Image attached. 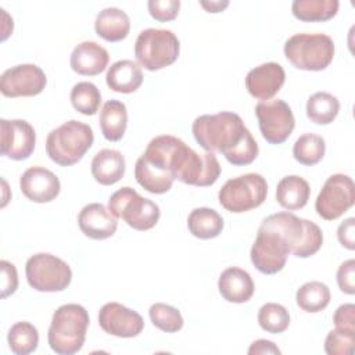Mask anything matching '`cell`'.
Masks as SVG:
<instances>
[{"label":"cell","instance_id":"cell-2","mask_svg":"<svg viewBox=\"0 0 355 355\" xmlns=\"http://www.w3.org/2000/svg\"><path fill=\"white\" fill-rule=\"evenodd\" d=\"M183 146L186 143L172 135H159L151 139L135 165L137 183L153 194L169 191L176 179L178 159Z\"/></svg>","mask_w":355,"mask_h":355},{"label":"cell","instance_id":"cell-31","mask_svg":"<svg viewBox=\"0 0 355 355\" xmlns=\"http://www.w3.org/2000/svg\"><path fill=\"white\" fill-rule=\"evenodd\" d=\"M297 305L309 313L323 311L330 302V290L322 282H306L295 293Z\"/></svg>","mask_w":355,"mask_h":355},{"label":"cell","instance_id":"cell-39","mask_svg":"<svg viewBox=\"0 0 355 355\" xmlns=\"http://www.w3.org/2000/svg\"><path fill=\"white\" fill-rule=\"evenodd\" d=\"M337 284L345 294L352 295L355 293V261L348 259L338 266Z\"/></svg>","mask_w":355,"mask_h":355},{"label":"cell","instance_id":"cell-9","mask_svg":"<svg viewBox=\"0 0 355 355\" xmlns=\"http://www.w3.org/2000/svg\"><path fill=\"white\" fill-rule=\"evenodd\" d=\"M268 194V183L259 173H245L229 179L219 190V204L229 212L240 214L258 208Z\"/></svg>","mask_w":355,"mask_h":355},{"label":"cell","instance_id":"cell-15","mask_svg":"<svg viewBox=\"0 0 355 355\" xmlns=\"http://www.w3.org/2000/svg\"><path fill=\"white\" fill-rule=\"evenodd\" d=\"M0 137L1 154L14 161L29 158L35 150V129L24 119H0Z\"/></svg>","mask_w":355,"mask_h":355},{"label":"cell","instance_id":"cell-34","mask_svg":"<svg viewBox=\"0 0 355 355\" xmlns=\"http://www.w3.org/2000/svg\"><path fill=\"white\" fill-rule=\"evenodd\" d=\"M71 104L83 115H94L101 104V94L92 82H78L71 89Z\"/></svg>","mask_w":355,"mask_h":355},{"label":"cell","instance_id":"cell-6","mask_svg":"<svg viewBox=\"0 0 355 355\" xmlns=\"http://www.w3.org/2000/svg\"><path fill=\"white\" fill-rule=\"evenodd\" d=\"M286 58L298 69H326L334 57V42L324 33H295L284 43Z\"/></svg>","mask_w":355,"mask_h":355},{"label":"cell","instance_id":"cell-24","mask_svg":"<svg viewBox=\"0 0 355 355\" xmlns=\"http://www.w3.org/2000/svg\"><path fill=\"white\" fill-rule=\"evenodd\" d=\"M107 86L118 93H133L143 83V72L137 62L132 60H119L114 62L105 75Z\"/></svg>","mask_w":355,"mask_h":355},{"label":"cell","instance_id":"cell-12","mask_svg":"<svg viewBox=\"0 0 355 355\" xmlns=\"http://www.w3.org/2000/svg\"><path fill=\"white\" fill-rule=\"evenodd\" d=\"M355 202V184L352 178L334 173L327 178L315 201L318 215L326 220H334L345 214Z\"/></svg>","mask_w":355,"mask_h":355},{"label":"cell","instance_id":"cell-11","mask_svg":"<svg viewBox=\"0 0 355 355\" xmlns=\"http://www.w3.org/2000/svg\"><path fill=\"white\" fill-rule=\"evenodd\" d=\"M288 254L290 247L283 236L262 222L250 251L251 262L257 270L263 275H275L280 272L286 266Z\"/></svg>","mask_w":355,"mask_h":355},{"label":"cell","instance_id":"cell-17","mask_svg":"<svg viewBox=\"0 0 355 355\" xmlns=\"http://www.w3.org/2000/svg\"><path fill=\"white\" fill-rule=\"evenodd\" d=\"M219 175L220 164L214 153L198 154L190 148L176 179L190 186L208 187L218 180Z\"/></svg>","mask_w":355,"mask_h":355},{"label":"cell","instance_id":"cell-14","mask_svg":"<svg viewBox=\"0 0 355 355\" xmlns=\"http://www.w3.org/2000/svg\"><path fill=\"white\" fill-rule=\"evenodd\" d=\"M47 85L44 71L35 64H21L6 69L0 76V92L6 97H32Z\"/></svg>","mask_w":355,"mask_h":355},{"label":"cell","instance_id":"cell-29","mask_svg":"<svg viewBox=\"0 0 355 355\" xmlns=\"http://www.w3.org/2000/svg\"><path fill=\"white\" fill-rule=\"evenodd\" d=\"M338 0H294L293 15L304 22H323L331 19L338 11Z\"/></svg>","mask_w":355,"mask_h":355},{"label":"cell","instance_id":"cell-18","mask_svg":"<svg viewBox=\"0 0 355 355\" xmlns=\"http://www.w3.org/2000/svg\"><path fill=\"white\" fill-rule=\"evenodd\" d=\"M19 189L22 194L33 202H50L61 190L60 179L55 173L44 166L28 168L21 179Z\"/></svg>","mask_w":355,"mask_h":355},{"label":"cell","instance_id":"cell-21","mask_svg":"<svg viewBox=\"0 0 355 355\" xmlns=\"http://www.w3.org/2000/svg\"><path fill=\"white\" fill-rule=\"evenodd\" d=\"M108 51L96 42L86 40L75 46L69 64L71 68L83 76H96L108 65Z\"/></svg>","mask_w":355,"mask_h":355},{"label":"cell","instance_id":"cell-43","mask_svg":"<svg viewBox=\"0 0 355 355\" xmlns=\"http://www.w3.org/2000/svg\"><path fill=\"white\" fill-rule=\"evenodd\" d=\"M250 355H258V354H280V349L275 345V343L269 340L259 338L254 341L248 348Z\"/></svg>","mask_w":355,"mask_h":355},{"label":"cell","instance_id":"cell-27","mask_svg":"<svg viewBox=\"0 0 355 355\" xmlns=\"http://www.w3.org/2000/svg\"><path fill=\"white\" fill-rule=\"evenodd\" d=\"M100 129L108 141H118L123 137L128 126L126 105L119 100H108L100 111Z\"/></svg>","mask_w":355,"mask_h":355},{"label":"cell","instance_id":"cell-7","mask_svg":"<svg viewBox=\"0 0 355 355\" xmlns=\"http://www.w3.org/2000/svg\"><path fill=\"white\" fill-rule=\"evenodd\" d=\"M180 53V42L169 29L147 28L135 42V57L147 71H158L173 64Z\"/></svg>","mask_w":355,"mask_h":355},{"label":"cell","instance_id":"cell-33","mask_svg":"<svg viewBox=\"0 0 355 355\" xmlns=\"http://www.w3.org/2000/svg\"><path fill=\"white\" fill-rule=\"evenodd\" d=\"M326 153V143L324 139L316 133H304L301 135L294 146H293V155L295 161L302 165L312 166L322 161Z\"/></svg>","mask_w":355,"mask_h":355},{"label":"cell","instance_id":"cell-36","mask_svg":"<svg viewBox=\"0 0 355 355\" xmlns=\"http://www.w3.org/2000/svg\"><path fill=\"white\" fill-rule=\"evenodd\" d=\"M150 319L155 327L165 333H176L183 327L182 313L172 305L164 302H155L148 309Z\"/></svg>","mask_w":355,"mask_h":355},{"label":"cell","instance_id":"cell-13","mask_svg":"<svg viewBox=\"0 0 355 355\" xmlns=\"http://www.w3.org/2000/svg\"><path fill=\"white\" fill-rule=\"evenodd\" d=\"M255 115L262 137L270 144L284 143L294 130V114L280 98L259 101L255 105Z\"/></svg>","mask_w":355,"mask_h":355},{"label":"cell","instance_id":"cell-40","mask_svg":"<svg viewBox=\"0 0 355 355\" xmlns=\"http://www.w3.org/2000/svg\"><path fill=\"white\" fill-rule=\"evenodd\" d=\"M1 268V298H7L8 295L14 294L18 287V273L15 266L3 259L0 261Z\"/></svg>","mask_w":355,"mask_h":355},{"label":"cell","instance_id":"cell-3","mask_svg":"<svg viewBox=\"0 0 355 355\" xmlns=\"http://www.w3.org/2000/svg\"><path fill=\"white\" fill-rule=\"evenodd\" d=\"M89 313L79 304H65L55 309L47 333L50 348L58 355H73L82 349L89 326Z\"/></svg>","mask_w":355,"mask_h":355},{"label":"cell","instance_id":"cell-28","mask_svg":"<svg viewBox=\"0 0 355 355\" xmlns=\"http://www.w3.org/2000/svg\"><path fill=\"white\" fill-rule=\"evenodd\" d=\"M187 227L194 237L209 240L220 234L223 229V218L212 208L200 207L189 214Z\"/></svg>","mask_w":355,"mask_h":355},{"label":"cell","instance_id":"cell-37","mask_svg":"<svg viewBox=\"0 0 355 355\" xmlns=\"http://www.w3.org/2000/svg\"><path fill=\"white\" fill-rule=\"evenodd\" d=\"M355 331L336 327L329 331L324 340V352L329 355H352Z\"/></svg>","mask_w":355,"mask_h":355},{"label":"cell","instance_id":"cell-35","mask_svg":"<svg viewBox=\"0 0 355 355\" xmlns=\"http://www.w3.org/2000/svg\"><path fill=\"white\" fill-rule=\"evenodd\" d=\"M258 323L262 330L279 334L287 330L290 324V313L280 304L266 302L258 311Z\"/></svg>","mask_w":355,"mask_h":355},{"label":"cell","instance_id":"cell-25","mask_svg":"<svg viewBox=\"0 0 355 355\" xmlns=\"http://www.w3.org/2000/svg\"><path fill=\"white\" fill-rule=\"evenodd\" d=\"M96 33L107 42H121L130 31L129 15L118 7L101 10L94 21Z\"/></svg>","mask_w":355,"mask_h":355},{"label":"cell","instance_id":"cell-42","mask_svg":"<svg viewBox=\"0 0 355 355\" xmlns=\"http://www.w3.org/2000/svg\"><path fill=\"white\" fill-rule=\"evenodd\" d=\"M337 239L343 247L351 251L355 248V218H348L340 223Z\"/></svg>","mask_w":355,"mask_h":355},{"label":"cell","instance_id":"cell-20","mask_svg":"<svg viewBox=\"0 0 355 355\" xmlns=\"http://www.w3.org/2000/svg\"><path fill=\"white\" fill-rule=\"evenodd\" d=\"M78 225L86 237L105 240L116 232L118 218H115L101 202H90L80 209Z\"/></svg>","mask_w":355,"mask_h":355},{"label":"cell","instance_id":"cell-10","mask_svg":"<svg viewBox=\"0 0 355 355\" xmlns=\"http://www.w3.org/2000/svg\"><path fill=\"white\" fill-rule=\"evenodd\" d=\"M25 275L29 286L43 293L62 291L72 280L69 265L49 252H37L29 257L25 265Z\"/></svg>","mask_w":355,"mask_h":355},{"label":"cell","instance_id":"cell-44","mask_svg":"<svg viewBox=\"0 0 355 355\" xmlns=\"http://www.w3.org/2000/svg\"><path fill=\"white\" fill-rule=\"evenodd\" d=\"M200 6L205 8L208 12H220L229 6V1L227 0H211V1L201 0Z\"/></svg>","mask_w":355,"mask_h":355},{"label":"cell","instance_id":"cell-30","mask_svg":"<svg viewBox=\"0 0 355 355\" xmlns=\"http://www.w3.org/2000/svg\"><path fill=\"white\" fill-rule=\"evenodd\" d=\"M340 111V101L327 92H318L306 101V116L316 125L331 123Z\"/></svg>","mask_w":355,"mask_h":355},{"label":"cell","instance_id":"cell-26","mask_svg":"<svg viewBox=\"0 0 355 355\" xmlns=\"http://www.w3.org/2000/svg\"><path fill=\"white\" fill-rule=\"evenodd\" d=\"M309 183L298 175H288L282 178L276 187V200L279 205L287 211L304 208L309 200Z\"/></svg>","mask_w":355,"mask_h":355},{"label":"cell","instance_id":"cell-1","mask_svg":"<svg viewBox=\"0 0 355 355\" xmlns=\"http://www.w3.org/2000/svg\"><path fill=\"white\" fill-rule=\"evenodd\" d=\"M191 132L207 153L219 151L232 165H248L258 157V143L236 112L200 115L194 119Z\"/></svg>","mask_w":355,"mask_h":355},{"label":"cell","instance_id":"cell-22","mask_svg":"<svg viewBox=\"0 0 355 355\" xmlns=\"http://www.w3.org/2000/svg\"><path fill=\"white\" fill-rule=\"evenodd\" d=\"M218 288L226 301L243 304L252 297L255 286L247 270L237 266H230L220 273Z\"/></svg>","mask_w":355,"mask_h":355},{"label":"cell","instance_id":"cell-8","mask_svg":"<svg viewBox=\"0 0 355 355\" xmlns=\"http://www.w3.org/2000/svg\"><path fill=\"white\" fill-rule=\"evenodd\" d=\"M108 209L115 218L123 219L132 229L140 232L153 229L161 216L159 207L154 201L128 186L111 194Z\"/></svg>","mask_w":355,"mask_h":355},{"label":"cell","instance_id":"cell-41","mask_svg":"<svg viewBox=\"0 0 355 355\" xmlns=\"http://www.w3.org/2000/svg\"><path fill=\"white\" fill-rule=\"evenodd\" d=\"M333 322L338 329L355 331V305L354 304L340 305L333 315Z\"/></svg>","mask_w":355,"mask_h":355},{"label":"cell","instance_id":"cell-23","mask_svg":"<svg viewBox=\"0 0 355 355\" xmlns=\"http://www.w3.org/2000/svg\"><path fill=\"white\" fill-rule=\"evenodd\" d=\"M126 164L121 151L112 148L100 150L92 159L90 171L94 180L103 186L119 182L125 175Z\"/></svg>","mask_w":355,"mask_h":355},{"label":"cell","instance_id":"cell-4","mask_svg":"<svg viewBox=\"0 0 355 355\" xmlns=\"http://www.w3.org/2000/svg\"><path fill=\"white\" fill-rule=\"evenodd\" d=\"M94 141L93 129L80 121H67L46 139L49 158L60 166H69L83 158Z\"/></svg>","mask_w":355,"mask_h":355},{"label":"cell","instance_id":"cell-32","mask_svg":"<svg viewBox=\"0 0 355 355\" xmlns=\"http://www.w3.org/2000/svg\"><path fill=\"white\" fill-rule=\"evenodd\" d=\"M7 343L15 355L32 354L39 345L37 329L29 322H17L8 330Z\"/></svg>","mask_w":355,"mask_h":355},{"label":"cell","instance_id":"cell-19","mask_svg":"<svg viewBox=\"0 0 355 355\" xmlns=\"http://www.w3.org/2000/svg\"><path fill=\"white\" fill-rule=\"evenodd\" d=\"M286 72L277 62H265L252 68L245 76L248 93L261 101L270 100L283 86Z\"/></svg>","mask_w":355,"mask_h":355},{"label":"cell","instance_id":"cell-5","mask_svg":"<svg viewBox=\"0 0 355 355\" xmlns=\"http://www.w3.org/2000/svg\"><path fill=\"white\" fill-rule=\"evenodd\" d=\"M262 222L277 230L288 244L290 252L298 258H308L322 247L323 233L312 220L298 218L291 212H277Z\"/></svg>","mask_w":355,"mask_h":355},{"label":"cell","instance_id":"cell-16","mask_svg":"<svg viewBox=\"0 0 355 355\" xmlns=\"http://www.w3.org/2000/svg\"><path fill=\"white\" fill-rule=\"evenodd\" d=\"M98 324L105 333L121 338L136 337L144 329L141 315L119 302H107L101 306Z\"/></svg>","mask_w":355,"mask_h":355},{"label":"cell","instance_id":"cell-38","mask_svg":"<svg viewBox=\"0 0 355 355\" xmlns=\"http://www.w3.org/2000/svg\"><path fill=\"white\" fill-rule=\"evenodd\" d=\"M150 15L159 22L172 21L178 17L180 1L179 0H150L147 3Z\"/></svg>","mask_w":355,"mask_h":355}]
</instances>
